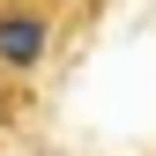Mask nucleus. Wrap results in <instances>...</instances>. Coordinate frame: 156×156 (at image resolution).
I'll use <instances>...</instances> for the list:
<instances>
[{
  "instance_id": "1",
  "label": "nucleus",
  "mask_w": 156,
  "mask_h": 156,
  "mask_svg": "<svg viewBox=\"0 0 156 156\" xmlns=\"http://www.w3.org/2000/svg\"><path fill=\"white\" fill-rule=\"evenodd\" d=\"M67 15L74 0H0V74L15 89H30L45 74V60L67 37Z\"/></svg>"
}]
</instances>
